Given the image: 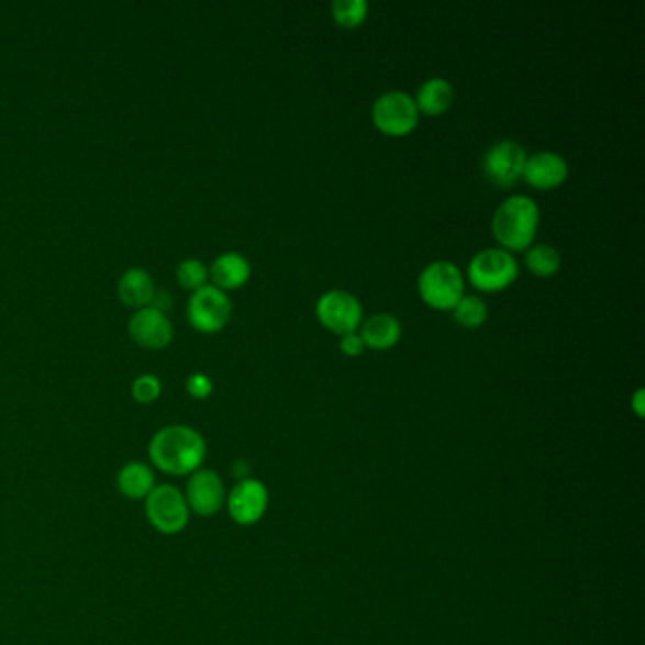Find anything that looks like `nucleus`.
I'll list each match as a JSON object with an SVG mask.
<instances>
[{
    "label": "nucleus",
    "mask_w": 645,
    "mask_h": 645,
    "mask_svg": "<svg viewBox=\"0 0 645 645\" xmlns=\"http://www.w3.org/2000/svg\"><path fill=\"white\" fill-rule=\"evenodd\" d=\"M207 443L198 430L186 424H170L157 430L148 443L149 466L170 477L191 476L201 468Z\"/></svg>",
    "instance_id": "f257e3e1"
},
{
    "label": "nucleus",
    "mask_w": 645,
    "mask_h": 645,
    "mask_svg": "<svg viewBox=\"0 0 645 645\" xmlns=\"http://www.w3.org/2000/svg\"><path fill=\"white\" fill-rule=\"evenodd\" d=\"M540 227V207L526 196H513L492 216V235L503 251L523 252L534 245Z\"/></svg>",
    "instance_id": "f03ea898"
},
{
    "label": "nucleus",
    "mask_w": 645,
    "mask_h": 645,
    "mask_svg": "<svg viewBox=\"0 0 645 645\" xmlns=\"http://www.w3.org/2000/svg\"><path fill=\"white\" fill-rule=\"evenodd\" d=\"M144 513L149 526L165 536L180 534L190 521V508L182 490L169 482L154 487L144 500Z\"/></svg>",
    "instance_id": "7ed1b4c3"
},
{
    "label": "nucleus",
    "mask_w": 645,
    "mask_h": 645,
    "mask_svg": "<svg viewBox=\"0 0 645 645\" xmlns=\"http://www.w3.org/2000/svg\"><path fill=\"white\" fill-rule=\"evenodd\" d=\"M419 293L435 311H453L464 298L463 271L451 262H434L419 277Z\"/></svg>",
    "instance_id": "20e7f679"
},
{
    "label": "nucleus",
    "mask_w": 645,
    "mask_h": 645,
    "mask_svg": "<svg viewBox=\"0 0 645 645\" xmlns=\"http://www.w3.org/2000/svg\"><path fill=\"white\" fill-rule=\"evenodd\" d=\"M519 264L513 254L503 248H485L477 252L468 265V279L481 292H502L513 285Z\"/></svg>",
    "instance_id": "39448f33"
},
{
    "label": "nucleus",
    "mask_w": 645,
    "mask_h": 645,
    "mask_svg": "<svg viewBox=\"0 0 645 645\" xmlns=\"http://www.w3.org/2000/svg\"><path fill=\"white\" fill-rule=\"evenodd\" d=\"M419 109L405 91H387L375 101L371 118L375 127L388 136H405L419 125Z\"/></svg>",
    "instance_id": "423d86ee"
},
{
    "label": "nucleus",
    "mask_w": 645,
    "mask_h": 645,
    "mask_svg": "<svg viewBox=\"0 0 645 645\" xmlns=\"http://www.w3.org/2000/svg\"><path fill=\"white\" fill-rule=\"evenodd\" d=\"M232 301L216 286L207 285L191 292L188 320L198 332L216 333L232 319Z\"/></svg>",
    "instance_id": "0eeeda50"
},
{
    "label": "nucleus",
    "mask_w": 645,
    "mask_h": 645,
    "mask_svg": "<svg viewBox=\"0 0 645 645\" xmlns=\"http://www.w3.org/2000/svg\"><path fill=\"white\" fill-rule=\"evenodd\" d=\"M320 324L337 335L358 332L364 319L360 301L345 290H330L316 301Z\"/></svg>",
    "instance_id": "6e6552de"
},
{
    "label": "nucleus",
    "mask_w": 645,
    "mask_h": 645,
    "mask_svg": "<svg viewBox=\"0 0 645 645\" xmlns=\"http://www.w3.org/2000/svg\"><path fill=\"white\" fill-rule=\"evenodd\" d=\"M526 149L515 141H500L492 144L482 157V170L490 182L500 188H510L523 178L524 164H526Z\"/></svg>",
    "instance_id": "1a4fd4ad"
},
{
    "label": "nucleus",
    "mask_w": 645,
    "mask_h": 645,
    "mask_svg": "<svg viewBox=\"0 0 645 645\" xmlns=\"http://www.w3.org/2000/svg\"><path fill=\"white\" fill-rule=\"evenodd\" d=\"M184 498L190 508V513H196L199 516H212L224 508L227 494H225L224 481L216 471L199 468L198 471L191 474L190 479L186 482Z\"/></svg>",
    "instance_id": "9d476101"
},
{
    "label": "nucleus",
    "mask_w": 645,
    "mask_h": 645,
    "mask_svg": "<svg viewBox=\"0 0 645 645\" xmlns=\"http://www.w3.org/2000/svg\"><path fill=\"white\" fill-rule=\"evenodd\" d=\"M267 489L256 479H241L225 498L227 511L235 523L251 526L258 523L267 510Z\"/></svg>",
    "instance_id": "9b49d317"
},
{
    "label": "nucleus",
    "mask_w": 645,
    "mask_h": 645,
    "mask_svg": "<svg viewBox=\"0 0 645 645\" xmlns=\"http://www.w3.org/2000/svg\"><path fill=\"white\" fill-rule=\"evenodd\" d=\"M130 335L141 347L162 351L173 341V324L167 314L154 307H144L131 316Z\"/></svg>",
    "instance_id": "f8f14e48"
},
{
    "label": "nucleus",
    "mask_w": 645,
    "mask_h": 645,
    "mask_svg": "<svg viewBox=\"0 0 645 645\" xmlns=\"http://www.w3.org/2000/svg\"><path fill=\"white\" fill-rule=\"evenodd\" d=\"M568 173H570V167L560 154L544 149V152H536V154L526 157L523 178L529 182V186L536 188V190H555L566 182Z\"/></svg>",
    "instance_id": "ddd939ff"
},
{
    "label": "nucleus",
    "mask_w": 645,
    "mask_h": 645,
    "mask_svg": "<svg viewBox=\"0 0 645 645\" xmlns=\"http://www.w3.org/2000/svg\"><path fill=\"white\" fill-rule=\"evenodd\" d=\"M251 262L243 254L225 252L212 262L209 277L212 279V286H216L222 292H227L246 285L251 279Z\"/></svg>",
    "instance_id": "4468645a"
},
{
    "label": "nucleus",
    "mask_w": 645,
    "mask_h": 645,
    "mask_svg": "<svg viewBox=\"0 0 645 645\" xmlns=\"http://www.w3.org/2000/svg\"><path fill=\"white\" fill-rule=\"evenodd\" d=\"M118 492L130 500H146L156 487V469L148 463L131 460L120 468L116 476Z\"/></svg>",
    "instance_id": "2eb2a0df"
},
{
    "label": "nucleus",
    "mask_w": 645,
    "mask_h": 645,
    "mask_svg": "<svg viewBox=\"0 0 645 645\" xmlns=\"http://www.w3.org/2000/svg\"><path fill=\"white\" fill-rule=\"evenodd\" d=\"M360 337L364 345L374 351L396 347L401 337L400 320L396 319L394 314H374L362 324Z\"/></svg>",
    "instance_id": "dca6fc26"
},
{
    "label": "nucleus",
    "mask_w": 645,
    "mask_h": 645,
    "mask_svg": "<svg viewBox=\"0 0 645 645\" xmlns=\"http://www.w3.org/2000/svg\"><path fill=\"white\" fill-rule=\"evenodd\" d=\"M118 296L125 305L133 307L138 311V309L149 307L152 299L156 296V286H154V280L149 277L148 271H144L141 267H131L120 277Z\"/></svg>",
    "instance_id": "f3484780"
},
{
    "label": "nucleus",
    "mask_w": 645,
    "mask_h": 645,
    "mask_svg": "<svg viewBox=\"0 0 645 645\" xmlns=\"http://www.w3.org/2000/svg\"><path fill=\"white\" fill-rule=\"evenodd\" d=\"M413 99L419 112H424L429 116H440L453 107L455 89L445 78H430L416 89Z\"/></svg>",
    "instance_id": "a211bd4d"
},
{
    "label": "nucleus",
    "mask_w": 645,
    "mask_h": 645,
    "mask_svg": "<svg viewBox=\"0 0 645 645\" xmlns=\"http://www.w3.org/2000/svg\"><path fill=\"white\" fill-rule=\"evenodd\" d=\"M560 262L563 259H560L557 248L544 245V243L530 246L526 248V256H524V264L529 267V271L536 277H542V279L557 275Z\"/></svg>",
    "instance_id": "6ab92c4d"
},
{
    "label": "nucleus",
    "mask_w": 645,
    "mask_h": 645,
    "mask_svg": "<svg viewBox=\"0 0 645 645\" xmlns=\"http://www.w3.org/2000/svg\"><path fill=\"white\" fill-rule=\"evenodd\" d=\"M369 4L366 0H335L332 4L333 20L345 29H354L366 21Z\"/></svg>",
    "instance_id": "aec40b11"
},
{
    "label": "nucleus",
    "mask_w": 645,
    "mask_h": 645,
    "mask_svg": "<svg viewBox=\"0 0 645 645\" xmlns=\"http://www.w3.org/2000/svg\"><path fill=\"white\" fill-rule=\"evenodd\" d=\"M453 314H455V320L460 326L479 327L485 324L489 311H487V305H485L481 298L464 296L453 309Z\"/></svg>",
    "instance_id": "412c9836"
},
{
    "label": "nucleus",
    "mask_w": 645,
    "mask_h": 645,
    "mask_svg": "<svg viewBox=\"0 0 645 645\" xmlns=\"http://www.w3.org/2000/svg\"><path fill=\"white\" fill-rule=\"evenodd\" d=\"M207 279H209V269L204 267L199 259L190 258L180 262L177 267V280L178 285L196 292L199 288L207 286Z\"/></svg>",
    "instance_id": "4be33fe9"
},
{
    "label": "nucleus",
    "mask_w": 645,
    "mask_h": 645,
    "mask_svg": "<svg viewBox=\"0 0 645 645\" xmlns=\"http://www.w3.org/2000/svg\"><path fill=\"white\" fill-rule=\"evenodd\" d=\"M131 396L138 403H152L162 396V381L157 379L156 375H138L131 385Z\"/></svg>",
    "instance_id": "5701e85b"
},
{
    "label": "nucleus",
    "mask_w": 645,
    "mask_h": 645,
    "mask_svg": "<svg viewBox=\"0 0 645 645\" xmlns=\"http://www.w3.org/2000/svg\"><path fill=\"white\" fill-rule=\"evenodd\" d=\"M186 390H188V394H190L193 400H207V398L212 394L214 385H212L209 375L193 374L190 375L188 381H186Z\"/></svg>",
    "instance_id": "b1692460"
},
{
    "label": "nucleus",
    "mask_w": 645,
    "mask_h": 645,
    "mask_svg": "<svg viewBox=\"0 0 645 645\" xmlns=\"http://www.w3.org/2000/svg\"><path fill=\"white\" fill-rule=\"evenodd\" d=\"M341 353L347 354L351 358L354 356H360L364 353V341H362L360 333H347V335H341L340 343Z\"/></svg>",
    "instance_id": "393cba45"
},
{
    "label": "nucleus",
    "mask_w": 645,
    "mask_h": 645,
    "mask_svg": "<svg viewBox=\"0 0 645 645\" xmlns=\"http://www.w3.org/2000/svg\"><path fill=\"white\" fill-rule=\"evenodd\" d=\"M632 408L638 416H644V390L640 388L638 392L632 398Z\"/></svg>",
    "instance_id": "a878e982"
}]
</instances>
